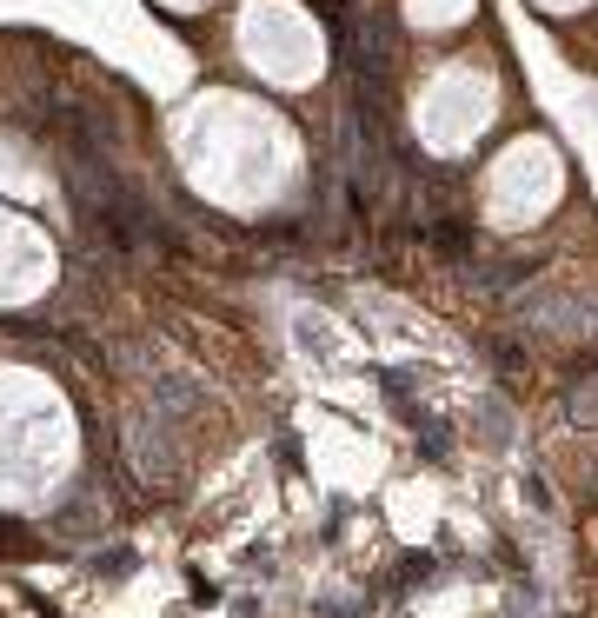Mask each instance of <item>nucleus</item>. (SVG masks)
Returning <instances> with one entry per match:
<instances>
[{
	"label": "nucleus",
	"mask_w": 598,
	"mask_h": 618,
	"mask_svg": "<svg viewBox=\"0 0 598 618\" xmlns=\"http://www.w3.org/2000/svg\"><path fill=\"white\" fill-rule=\"evenodd\" d=\"M579 492H585V499H598V472H592V479H579Z\"/></svg>",
	"instance_id": "nucleus-1"
}]
</instances>
